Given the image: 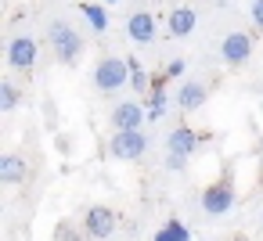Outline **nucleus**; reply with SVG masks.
Instances as JSON below:
<instances>
[{
	"mask_svg": "<svg viewBox=\"0 0 263 241\" xmlns=\"http://www.w3.org/2000/svg\"><path fill=\"white\" fill-rule=\"evenodd\" d=\"M105 4H119V0H105Z\"/></svg>",
	"mask_w": 263,
	"mask_h": 241,
	"instance_id": "nucleus-23",
	"label": "nucleus"
},
{
	"mask_svg": "<svg viewBox=\"0 0 263 241\" xmlns=\"http://www.w3.org/2000/svg\"><path fill=\"white\" fill-rule=\"evenodd\" d=\"M234 198H238L234 180H231V176H220V180H213V184L202 191V212H205V216H227V212L234 209Z\"/></svg>",
	"mask_w": 263,
	"mask_h": 241,
	"instance_id": "nucleus-2",
	"label": "nucleus"
},
{
	"mask_svg": "<svg viewBox=\"0 0 263 241\" xmlns=\"http://www.w3.org/2000/svg\"><path fill=\"white\" fill-rule=\"evenodd\" d=\"M187 158H177V155H166V169H184Z\"/></svg>",
	"mask_w": 263,
	"mask_h": 241,
	"instance_id": "nucleus-22",
	"label": "nucleus"
},
{
	"mask_svg": "<svg viewBox=\"0 0 263 241\" xmlns=\"http://www.w3.org/2000/svg\"><path fill=\"white\" fill-rule=\"evenodd\" d=\"M72 241H83V237H72Z\"/></svg>",
	"mask_w": 263,
	"mask_h": 241,
	"instance_id": "nucleus-24",
	"label": "nucleus"
},
{
	"mask_svg": "<svg viewBox=\"0 0 263 241\" xmlns=\"http://www.w3.org/2000/svg\"><path fill=\"white\" fill-rule=\"evenodd\" d=\"M83 230H87L90 237H108V234L116 230V209H108V205H90V209L83 212Z\"/></svg>",
	"mask_w": 263,
	"mask_h": 241,
	"instance_id": "nucleus-8",
	"label": "nucleus"
},
{
	"mask_svg": "<svg viewBox=\"0 0 263 241\" xmlns=\"http://www.w3.org/2000/svg\"><path fill=\"white\" fill-rule=\"evenodd\" d=\"M205 101H209V87L202 79H187L177 87V108L180 112H198Z\"/></svg>",
	"mask_w": 263,
	"mask_h": 241,
	"instance_id": "nucleus-10",
	"label": "nucleus"
},
{
	"mask_svg": "<svg viewBox=\"0 0 263 241\" xmlns=\"http://www.w3.org/2000/svg\"><path fill=\"white\" fill-rule=\"evenodd\" d=\"M198 144H202V137H198L191 126H177V130H170V137H166V151L177 155V158H191V155L198 151Z\"/></svg>",
	"mask_w": 263,
	"mask_h": 241,
	"instance_id": "nucleus-9",
	"label": "nucleus"
},
{
	"mask_svg": "<svg viewBox=\"0 0 263 241\" xmlns=\"http://www.w3.org/2000/svg\"><path fill=\"white\" fill-rule=\"evenodd\" d=\"M152 241H191V230H187L180 219H170V223H166Z\"/></svg>",
	"mask_w": 263,
	"mask_h": 241,
	"instance_id": "nucleus-17",
	"label": "nucleus"
},
{
	"mask_svg": "<svg viewBox=\"0 0 263 241\" xmlns=\"http://www.w3.org/2000/svg\"><path fill=\"white\" fill-rule=\"evenodd\" d=\"M26 180H29V162L22 155H15V151L0 155V184L15 187V184H26Z\"/></svg>",
	"mask_w": 263,
	"mask_h": 241,
	"instance_id": "nucleus-11",
	"label": "nucleus"
},
{
	"mask_svg": "<svg viewBox=\"0 0 263 241\" xmlns=\"http://www.w3.org/2000/svg\"><path fill=\"white\" fill-rule=\"evenodd\" d=\"M8 65L15 72H33V65H36V36H15L8 44Z\"/></svg>",
	"mask_w": 263,
	"mask_h": 241,
	"instance_id": "nucleus-7",
	"label": "nucleus"
},
{
	"mask_svg": "<svg viewBox=\"0 0 263 241\" xmlns=\"http://www.w3.org/2000/svg\"><path fill=\"white\" fill-rule=\"evenodd\" d=\"M148 151V137L141 130H126V133H112L108 137V155L116 162H137Z\"/></svg>",
	"mask_w": 263,
	"mask_h": 241,
	"instance_id": "nucleus-4",
	"label": "nucleus"
},
{
	"mask_svg": "<svg viewBox=\"0 0 263 241\" xmlns=\"http://www.w3.org/2000/svg\"><path fill=\"white\" fill-rule=\"evenodd\" d=\"M47 40H51V47H54V58L62 62V65H72V62H80V54H83V36L69 26V22H51V29H47Z\"/></svg>",
	"mask_w": 263,
	"mask_h": 241,
	"instance_id": "nucleus-1",
	"label": "nucleus"
},
{
	"mask_svg": "<svg viewBox=\"0 0 263 241\" xmlns=\"http://www.w3.org/2000/svg\"><path fill=\"white\" fill-rule=\"evenodd\" d=\"M108 123H112V133H126V130H141V126L148 123V112H144V105H137V101H119V105L112 108V115H108Z\"/></svg>",
	"mask_w": 263,
	"mask_h": 241,
	"instance_id": "nucleus-6",
	"label": "nucleus"
},
{
	"mask_svg": "<svg viewBox=\"0 0 263 241\" xmlns=\"http://www.w3.org/2000/svg\"><path fill=\"white\" fill-rule=\"evenodd\" d=\"M166 26H170V36L184 40V36H191V33H195L198 15H195V8H173V11H170V18H166Z\"/></svg>",
	"mask_w": 263,
	"mask_h": 241,
	"instance_id": "nucleus-13",
	"label": "nucleus"
},
{
	"mask_svg": "<svg viewBox=\"0 0 263 241\" xmlns=\"http://www.w3.org/2000/svg\"><path fill=\"white\" fill-rule=\"evenodd\" d=\"M126 79H130V62L126 58H101L94 65V87L101 94H116Z\"/></svg>",
	"mask_w": 263,
	"mask_h": 241,
	"instance_id": "nucleus-3",
	"label": "nucleus"
},
{
	"mask_svg": "<svg viewBox=\"0 0 263 241\" xmlns=\"http://www.w3.org/2000/svg\"><path fill=\"white\" fill-rule=\"evenodd\" d=\"M126 62H130V87H134L137 94H144V97H148V94H152V90H148V87H152V76H148V69H144L137 58H126Z\"/></svg>",
	"mask_w": 263,
	"mask_h": 241,
	"instance_id": "nucleus-16",
	"label": "nucleus"
},
{
	"mask_svg": "<svg viewBox=\"0 0 263 241\" xmlns=\"http://www.w3.org/2000/svg\"><path fill=\"white\" fill-rule=\"evenodd\" d=\"M166 105H170V94H162L159 87L144 97V112H148V123H159L162 115H166Z\"/></svg>",
	"mask_w": 263,
	"mask_h": 241,
	"instance_id": "nucleus-15",
	"label": "nucleus"
},
{
	"mask_svg": "<svg viewBox=\"0 0 263 241\" xmlns=\"http://www.w3.org/2000/svg\"><path fill=\"white\" fill-rule=\"evenodd\" d=\"M126 36H130L134 44H152V40H155V18H152L148 11H134V15L126 18Z\"/></svg>",
	"mask_w": 263,
	"mask_h": 241,
	"instance_id": "nucleus-12",
	"label": "nucleus"
},
{
	"mask_svg": "<svg viewBox=\"0 0 263 241\" xmlns=\"http://www.w3.org/2000/svg\"><path fill=\"white\" fill-rule=\"evenodd\" d=\"M184 69H187V62H184V58H173V62H166L162 79H180V76H184Z\"/></svg>",
	"mask_w": 263,
	"mask_h": 241,
	"instance_id": "nucleus-19",
	"label": "nucleus"
},
{
	"mask_svg": "<svg viewBox=\"0 0 263 241\" xmlns=\"http://www.w3.org/2000/svg\"><path fill=\"white\" fill-rule=\"evenodd\" d=\"M220 58H223L227 69H241L252 58V36L249 33H227L220 40Z\"/></svg>",
	"mask_w": 263,
	"mask_h": 241,
	"instance_id": "nucleus-5",
	"label": "nucleus"
},
{
	"mask_svg": "<svg viewBox=\"0 0 263 241\" xmlns=\"http://www.w3.org/2000/svg\"><path fill=\"white\" fill-rule=\"evenodd\" d=\"M80 11H83V18H87V26H90L94 33H105V29H108V11H105L101 4L87 0V4H80Z\"/></svg>",
	"mask_w": 263,
	"mask_h": 241,
	"instance_id": "nucleus-14",
	"label": "nucleus"
},
{
	"mask_svg": "<svg viewBox=\"0 0 263 241\" xmlns=\"http://www.w3.org/2000/svg\"><path fill=\"white\" fill-rule=\"evenodd\" d=\"M249 18H252V26H259V29H263V0H252Z\"/></svg>",
	"mask_w": 263,
	"mask_h": 241,
	"instance_id": "nucleus-20",
	"label": "nucleus"
},
{
	"mask_svg": "<svg viewBox=\"0 0 263 241\" xmlns=\"http://www.w3.org/2000/svg\"><path fill=\"white\" fill-rule=\"evenodd\" d=\"M72 237H76V234L69 230V223H58V227H54V241H72Z\"/></svg>",
	"mask_w": 263,
	"mask_h": 241,
	"instance_id": "nucleus-21",
	"label": "nucleus"
},
{
	"mask_svg": "<svg viewBox=\"0 0 263 241\" xmlns=\"http://www.w3.org/2000/svg\"><path fill=\"white\" fill-rule=\"evenodd\" d=\"M259 227H263V216H259Z\"/></svg>",
	"mask_w": 263,
	"mask_h": 241,
	"instance_id": "nucleus-25",
	"label": "nucleus"
},
{
	"mask_svg": "<svg viewBox=\"0 0 263 241\" xmlns=\"http://www.w3.org/2000/svg\"><path fill=\"white\" fill-rule=\"evenodd\" d=\"M18 87L11 83V79H0V112H15L18 108Z\"/></svg>",
	"mask_w": 263,
	"mask_h": 241,
	"instance_id": "nucleus-18",
	"label": "nucleus"
}]
</instances>
